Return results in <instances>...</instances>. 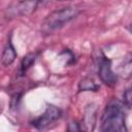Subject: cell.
I'll use <instances>...</instances> for the list:
<instances>
[{"instance_id":"obj_9","label":"cell","mask_w":132,"mask_h":132,"mask_svg":"<svg viewBox=\"0 0 132 132\" xmlns=\"http://www.w3.org/2000/svg\"><path fill=\"white\" fill-rule=\"evenodd\" d=\"M98 90H99V85L91 77H84L78 82V91L79 92H86V91L96 92Z\"/></svg>"},{"instance_id":"obj_12","label":"cell","mask_w":132,"mask_h":132,"mask_svg":"<svg viewBox=\"0 0 132 132\" xmlns=\"http://www.w3.org/2000/svg\"><path fill=\"white\" fill-rule=\"evenodd\" d=\"M81 128L79 127V124L76 123V122H71L68 124V128L67 130L68 131H71V132H74V131H79Z\"/></svg>"},{"instance_id":"obj_4","label":"cell","mask_w":132,"mask_h":132,"mask_svg":"<svg viewBox=\"0 0 132 132\" xmlns=\"http://www.w3.org/2000/svg\"><path fill=\"white\" fill-rule=\"evenodd\" d=\"M98 76L100 77L101 81L106 86L113 87L118 82V74L112 70L111 61L102 55L98 61Z\"/></svg>"},{"instance_id":"obj_5","label":"cell","mask_w":132,"mask_h":132,"mask_svg":"<svg viewBox=\"0 0 132 132\" xmlns=\"http://www.w3.org/2000/svg\"><path fill=\"white\" fill-rule=\"evenodd\" d=\"M61 116H62V110L59 107L50 104L46 106L44 112L32 122V125L37 129H44L54 122L58 121L61 118Z\"/></svg>"},{"instance_id":"obj_6","label":"cell","mask_w":132,"mask_h":132,"mask_svg":"<svg viewBox=\"0 0 132 132\" xmlns=\"http://www.w3.org/2000/svg\"><path fill=\"white\" fill-rule=\"evenodd\" d=\"M117 74L119 77L123 79L132 78V53L128 54L119 64L117 69Z\"/></svg>"},{"instance_id":"obj_1","label":"cell","mask_w":132,"mask_h":132,"mask_svg":"<svg viewBox=\"0 0 132 132\" xmlns=\"http://www.w3.org/2000/svg\"><path fill=\"white\" fill-rule=\"evenodd\" d=\"M124 103L118 99L110 100L101 117V130L104 132H124L126 128V113Z\"/></svg>"},{"instance_id":"obj_3","label":"cell","mask_w":132,"mask_h":132,"mask_svg":"<svg viewBox=\"0 0 132 132\" xmlns=\"http://www.w3.org/2000/svg\"><path fill=\"white\" fill-rule=\"evenodd\" d=\"M43 2L44 0H16L7 6L5 9V16L13 19L18 16L30 15L40 5H42Z\"/></svg>"},{"instance_id":"obj_2","label":"cell","mask_w":132,"mask_h":132,"mask_svg":"<svg viewBox=\"0 0 132 132\" xmlns=\"http://www.w3.org/2000/svg\"><path fill=\"white\" fill-rule=\"evenodd\" d=\"M80 10L75 6H66L60 9L52 11L43 20L41 24V30L44 33H53L57 30L63 28L66 24L74 20Z\"/></svg>"},{"instance_id":"obj_14","label":"cell","mask_w":132,"mask_h":132,"mask_svg":"<svg viewBox=\"0 0 132 132\" xmlns=\"http://www.w3.org/2000/svg\"><path fill=\"white\" fill-rule=\"evenodd\" d=\"M57 1H64V0H57Z\"/></svg>"},{"instance_id":"obj_7","label":"cell","mask_w":132,"mask_h":132,"mask_svg":"<svg viewBox=\"0 0 132 132\" xmlns=\"http://www.w3.org/2000/svg\"><path fill=\"white\" fill-rule=\"evenodd\" d=\"M15 58H16V52L14 50V46L12 45L11 40L9 39L3 48L2 56H1V62L3 66H9L14 62Z\"/></svg>"},{"instance_id":"obj_10","label":"cell","mask_w":132,"mask_h":132,"mask_svg":"<svg viewBox=\"0 0 132 132\" xmlns=\"http://www.w3.org/2000/svg\"><path fill=\"white\" fill-rule=\"evenodd\" d=\"M35 59H36V55L33 54V53L28 54L27 56H25V57L23 58L21 64H20V68H19L18 74H19L20 76H23V75L27 72V70L34 64Z\"/></svg>"},{"instance_id":"obj_11","label":"cell","mask_w":132,"mask_h":132,"mask_svg":"<svg viewBox=\"0 0 132 132\" xmlns=\"http://www.w3.org/2000/svg\"><path fill=\"white\" fill-rule=\"evenodd\" d=\"M123 103L127 107H132V86L128 88L123 94Z\"/></svg>"},{"instance_id":"obj_13","label":"cell","mask_w":132,"mask_h":132,"mask_svg":"<svg viewBox=\"0 0 132 132\" xmlns=\"http://www.w3.org/2000/svg\"><path fill=\"white\" fill-rule=\"evenodd\" d=\"M127 29H128V31H129V32L132 34V23H130V24L127 26Z\"/></svg>"},{"instance_id":"obj_8","label":"cell","mask_w":132,"mask_h":132,"mask_svg":"<svg viewBox=\"0 0 132 132\" xmlns=\"http://www.w3.org/2000/svg\"><path fill=\"white\" fill-rule=\"evenodd\" d=\"M95 105L92 104L91 107L88 106L86 108L85 111V116H84V125H86V130H93L94 126H95V120H96V107H94Z\"/></svg>"}]
</instances>
